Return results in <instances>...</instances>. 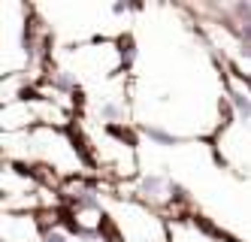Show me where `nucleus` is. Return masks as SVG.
Wrapping results in <instances>:
<instances>
[{
	"label": "nucleus",
	"mask_w": 251,
	"mask_h": 242,
	"mask_svg": "<svg viewBox=\"0 0 251 242\" xmlns=\"http://www.w3.org/2000/svg\"><path fill=\"white\" fill-rule=\"evenodd\" d=\"M142 134H146L154 145H164V148H173V145H178V136L173 134V130H167V127H160V124H142Z\"/></svg>",
	"instance_id": "nucleus-1"
},
{
	"label": "nucleus",
	"mask_w": 251,
	"mask_h": 242,
	"mask_svg": "<svg viewBox=\"0 0 251 242\" xmlns=\"http://www.w3.org/2000/svg\"><path fill=\"white\" fill-rule=\"evenodd\" d=\"M164 188H170V179H167V176H160V173L139 176V194H142V197H157Z\"/></svg>",
	"instance_id": "nucleus-2"
},
{
	"label": "nucleus",
	"mask_w": 251,
	"mask_h": 242,
	"mask_svg": "<svg viewBox=\"0 0 251 242\" xmlns=\"http://www.w3.org/2000/svg\"><path fill=\"white\" fill-rule=\"evenodd\" d=\"M230 103H233V109H236V115L242 121H251V94H248V91L230 88Z\"/></svg>",
	"instance_id": "nucleus-3"
},
{
	"label": "nucleus",
	"mask_w": 251,
	"mask_h": 242,
	"mask_svg": "<svg viewBox=\"0 0 251 242\" xmlns=\"http://www.w3.org/2000/svg\"><path fill=\"white\" fill-rule=\"evenodd\" d=\"M73 200H76V206H79V209L100 212V194H97L94 188H79V191L73 194Z\"/></svg>",
	"instance_id": "nucleus-4"
},
{
	"label": "nucleus",
	"mask_w": 251,
	"mask_h": 242,
	"mask_svg": "<svg viewBox=\"0 0 251 242\" xmlns=\"http://www.w3.org/2000/svg\"><path fill=\"white\" fill-rule=\"evenodd\" d=\"M124 103H115V100H106V103H100V109H97V115L103 118V121H109V124H115L118 118H124Z\"/></svg>",
	"instance_id": "nucleus-5"
},
{
	"label": "nucleus",
	"mask_w": 251,
	"mask_h": 242,
	"mask_svg": "<svg viewBox=\"0 0 251 242\" xmlns=\"http://www.w3.org/2000/svg\"><path fill=\"white\" fill-rule=\"evenodd\" d=\"M51 88H58L64 91V94H70V91H76V79L70 76V70H58V73H51Z\"/></svg>",
	"instance_id": "nucleus-6"
},
{
	"label": "nucleus",
	"mask_w": 251,
	"mask_h": 242,
	"mask_svg": "<svg viewBox=\"0 0 251 242\" xmlns=\"http://www.w3.org/2000/svg\"><path fill=\"white\" fill-rule=\"evenodd\" d=\"M43 242H70V239H67V233H61V230H46V233H43Z\"/></svg>",
	"instance_id": "nucleus-7"
}]
</instances>
